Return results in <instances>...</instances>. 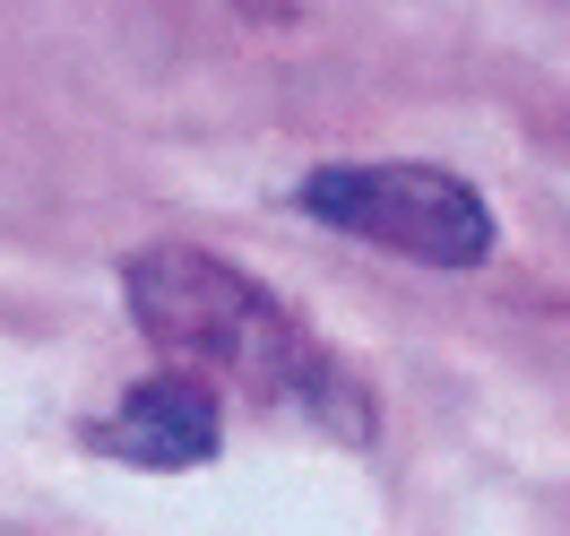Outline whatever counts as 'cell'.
<instances>
[{
    "label": "cell",
    "mask_w": 570,
    "mask_h": 536,
    "mask_svg": "<svg viewBox=\"0 0 570 536\" xmlns=\"http://www.w3.org/2000/svg\"><path fill=\"white\" fill-rule=\"evenodd\" d=\"M121 303L156 347H174L181 363H208L216 381H243L268 407H303L346 441L372 432V407L328 363V347L234 260H216L199 243H147L121 260Z\"/></svg>",
    "instance_id": "cell-1"
},
{
    "label": "cell",
    "mask_w": 570,
    "mask_h": 536,
    "mask_svg": "<svg viewBox=\"0 0 570 536\" xmlns=\"http://www.w3.org/2000/svg\"><path fill=\"white\" fill-rule=\"evenodd\" d=\"M303 216H321L355 243H381L424 269H484L493 260V208L450 165H321L303 174Z\"/></svg>",
    "instance_id": "cell-2"
},
{
    "label": "cell",
    "mask_w": 570,
    "mask_h": 536,
    "mask_svg": "<svg viewBox=\"0 0 570 536\" xmlns=\"http://www.w3.org/2000/svg\"><path fill=\"white\" fill-rule=\"evenodd\" d=\"M96 450L130 467H199L225 450V407H216V372H147L112 398V416L96 425Z\"/></svg>",
    "instance_id": "cell-3"
}]
</instances>
